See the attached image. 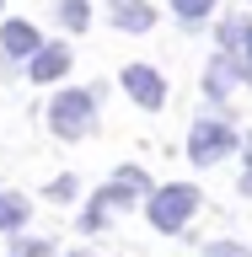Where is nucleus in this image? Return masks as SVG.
Returning a JSON list of instances; mask_svg holds the SVG:
<instances>
[{
  "mask_svg": "<svg viewBox=\"0 0 252 257\" xmlns=\"http://www.w3.org/2000/svg\"><path fill=\"white\" fill-rule=\"evenodd\" d=\"M241 54L252 59V22H247V32H241Z\"/></svg>",
  "mask_w": 252,
  "mask_h": 257,
  "instance_id": "16",
  "label": "nucleus"
},
{
  "mask_svg": "<svg viewBox=\"0 0 252 257\" xmlns=\"http://www.w3.org/2000/svg\"><path fill=\"white\" fill-rule=\"evenodd\" d=\"M86 16H92V11H86V0H64V6H59V22H64V27H86Z\"/></svg>",
  "mask_w": 252,
  "mask_h": 257,
  "instance_id": "10",
  "label": "nucleus"
},
{
  "mask_svg": "<svg viewBox=\"0 0 252 257\" xmlns=\"http://www.w3.org/2000/svg\"><path fill=\"white\" fill-rule=\"evenodd\" d=\"M209 6H215V0H172V11L183 16V22H199V16H209Z\"/></svg>",
  "mask_w": 252,
  "mask_h": 257,
  "instance_id": "11",
  "label": "nucleus"
},
{
  "mask_svg": "<svg viewBox=\"0 0 252 257\" xmlns=\"http://www.w3.org/2000/svg\"><path fill=\"white\" fill-rule=\"evenodd\" d=\"M209 257H247V246H236V241H220V246H209Z\"/></svg>",
  "mask_w": 252,
  "mask_h": 257,
  "instance_id": "13",
  "label": "nucleus"
},
{
  "mask_svg": "<svg viewBox=\"0 0 252 257\" xmlns=\"http://www.w3.org/2000/svg\"><path fill=\"white\" fill-rule=\"evenodd\" d=\"M22 220H27V204H22L16 193H6V198H0V230H16Z\"/></svg>",
  "mask_w": 252,
  "mask_h": 257,
  "instance_id": "9",
  "label": "nucleus"
},
{
  "mask_svg": "<svg viewBox=\"0 0 252 257\" xmlns=\"http://www.w3.org/2000/svg\"><path fill=\"white\" fill-rule=\"evenodd\" d=\"M236 80H241V70L231 59H215V64H209V96H225Z\"/></svg>",
  "mask_w": 252,
  "mask_h": 257,
  "instance_id": "8",
  "label": "nucleus"
},
{
  "mask_svg": "<svg viewBox=\"0 0 252 257\" xmlns=\"http://www.w3.org/2000/svg\"><path fill=\"white\" fill-rule=\"evenodd\" d=\"M92 112H97V96H92V91H64V96H54L48 123H54V134L75 140V134H86V128H92Z\"/></svg>",
  "mask_w": 252,
  "mask_h": 257,
  "instance_id": "2",
  "label": "nucleus"
},
{
  "mask_svg": "<svg viewBox=\"0 0 252 257\" xmlns=\"http://www.w3.org/2000/svg\"><path fill=\"white\" fill-rule=\"evenodd\" d=\"M0 48H6L11 59H22V54H38V32H32L27 22H6V32H0Z\"/></svg>",
  "mask_w": 252,
  "mask_h": 257,
  "instance_id": "7",
  "label": "nucleus"
},
{
  "mask_svg": "<svg viewBox=\"0 0 252 257\" xmlns=\"http://www.w3.org/2000/svg\"><path fill=\"white\" fill-rule=\"evenodd\" d=\"M113 22L129 27V32H145L150 22H156V11H150L145 0H113Z\"/></svg>",
  "mask_w": 252,
  "mask_h": 257,
  "instance_id": "5",
  "label": "nucleus"
},
{
  "mask_svg": "<svg viewBox=\"0 0 252 257\" xmlns=\"http://www.w3.org/2000/svg\"><path fill=\"white\" fill-rule=\"evenodd\" d=\"M64 70H70V48H38V54H32V80H54V75H64Z\"/></svg>",
  "mask_w": 252,
  "mask_h": 257,
  "instance_id": "6",
  "label": "nucleus"
},
{
  "mask_svg": "<svg viewBox=\"0 0 252 257\" xmlns=\"http://www.w3.org/2000/svg\"><path fill=\"white\" fill-rule=\"evenodd\" d=\"M241 32H247V22H236V16H231V22L220 27V43H225V54H241Z\"/></svg>",
  "mask_w": 252,
  "mask_h": 257,
  "instance_id": "12",
  "label": "nucleus"
},
{
  "mask_svg": "<svg viewBox=\"0 0 252 257\" xmlns=\"http://www.w3.org/2000/svg\"><path fill=\"white\" fill-rule=\"evenodd\" d=\"M193 209H199V193H193L188 182L150 193V225H156V230H183V225L193 220Z\"/></svg>",
  "mask_w": 252,
  "mask_h": 257,
  "instance_id": "1",
  "label": "nucleus"
},
{
  "mask_svg": "<svg viewBox=\"0 0 252 257\" xmlns=\"http://www.w3.org/2000/svg\"><path fill=\"white\" fill-rule=\"evenodd\" d=\"M231 150H236V128H225V123H193L188 156L199 161V166H215V161L231 156Z\"/></svg>",
  "mask_w": 252,
  "mask_h": 257,
  "instance_id": "3",
  "label": "nucleus"
},
{
  "mask_svg": "<svg viewBox=\"0 0 252 257\" xmlns=\"http://www.w3.org/2000/svg\"><path fill=\"white\" fill-rule=\"evenodd\" d=\"M48 193H54V198H70V193H75V177H59V182H54Z\"/></svg>",
  "mask_w": 252,
  "mask_h": 257,
  "instance_id": "15",
  "label": "nucleus"
},
{
  "mask_svg": "<svg viewBox=\"0 0 252 257\" xmlns=\"http://www.w3.org/2000/svg\"><path fill=\"white\" fill-rule=\"evenodd\" d=\"M124 86H129V96H134L140 107H161V102H166V86H161V75L150 70V64H129Z\"/></svg>",
  "mask_w": 252,
  "mask_h": 257,
  "instance_id": "4",
  "label": "nucleus"
},
{
  "mask_svg": "<svg viewBox=\"0 0 252 257\" xmlns=\"http://www.w3.org/2000/svg\"><path fill=\"white\" fill-rule=\"evenodd\" d=\"M48 252V241H22V246H16V257H43Z\"/></svg>",
  "mask_w": 252,
  "mask_h": 257,
  "instance_id": "14",
  "label": "nucleus"
}]
</instances>
